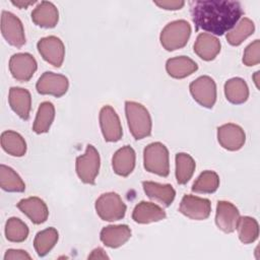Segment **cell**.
I'll list each match as a JSON object with an SVG mask.
<instances>
[{
    "mask_svg": "<svg viewBox=\"0 0 260 260\" xmlns=\"http://www.w3.org/2000/svg\"><path fill=\"white\" fill-rule=\"evenodd\" d=\"M136 161V154L130 145H125L118 149L112 158V167L114 172L122 177L129 176L134 168Z\"/></svg>",
    "mask_w": 260,
    "mask_h": 260,
    "instance_id": "cell-22",
    "label": "cell"
},
{
    "mask_svg": "<svg viewBox=\"0 0 260 260\" xmlns=\"http://www.w3.org/2000/svg\"><path fill=\"white\" fill-rule=\"evenodd\" d=\"M0 187L7 192H23L25 184L20 176L10 167L0 166Z\"/></svg>",
    "mask_w": 260,
    "mask_h": 260,
    "instance_id": "cell-29",
    "label": "cell"
},
{
    "mask_svg": "<svg viewBox=\"0 0 260 260\" xmlns=\"http://www.w3.org/2000/svg\"><path fill=\"white\" fill-rule=\"evenodd\" d=\"M166 216V211L160 206L147 201L139 202L132 212V219L135 222L142 224L162 220Z\"/></svg>",
    "mask_w": 260,
    "mask_h": 260,
    "instance_id": "cell-19",
    "label": "cell"
},
{
    "mask_svg": "<svg viewBox=\"0 0 260 260\" xmlns=\"http://www.w3.org/2000/svg\"><path fill=\"white\" fill-rule=\"evenodd\" d=\"M15 259H31L30 255L24 251V250H20V249H8L5 252L4 255V260H15Z\"/></svg>",
    "mask_w": 260,
    "mask_h": 260,
    "instance_id": "cell-36",
    "label": "cell"
},
{
    "mask_svg": "<svg viewBox=\"0 0 260 260\" xmlns=\"http://www.w3.org/2000/svg\"><path fill=\"white\" fill-rule=\"evenodd\" d=\"M197 63L187 56L174 57L169 59L166 63V70L168 74L176 79L185 78L197 71Z\"/></svg>",
    "mask_w": 260,
    "mask_h": 260,
    "instance_id": "cell-24",
    "label": "cell"
},
{
    "mask_svg": "<svg viewBox=\"0 0 260 260\" xmlns=\"http://www.w3.org/2000/svg\"><path fill=\"white\" fill-rule=\"evenodd\" d=\"M142 187L148 198L158 202L165 207L170 206L176 197V191L170 184L144 181L142 182Z\"/></svg>",
    "mask_w": 260,
    "mask_h": 260,
    "instance_id": "cell-20",
    "label": "cell"
},
{
    "mask_svg": "<svg viewBox=\"0 0 260 260\" xmlns=\"http://www.w3.org/2000/svg\"><path fill=\"white\" fill-rule=\"evenodd\" d=\"M27 225L18 217H10L5 224V237L9 242L21 243L28 236Z\"/></svg>",
    "mask_w": 260,
    "mask_h": 260,
    "instance_id": "cell-34",
    "label": "cell"
},
{
    "mask_svg": "<svg viewBox=\"0 0 260 260\" xmlns=\"http://www.w3.org/2000/svg\"><path fill=\"white\" fill-rule=\"evenodd\" d=\"M59 239L58 231L54 228H48L39 232L34 240V247L40 257L46 256L57 244Z\"/></svg>",
    "mask_w": 260,
    "mask_h": 260,
    "instance_id": "cell-28",
    "label": "cell"
},
{
    "mask_svg": "<svg viewBox=\"0 0 260 260\" xmlns=\"http://www.w3.org/2000/svg\"><path fill=\"white\" fill-rule=\"evenodd\" d=\"M11 3L14 6H17L18 8H26L29 5H32L36 3V1H11Z\"/></svg>",
    "mask_w": 260,
    "mask_h": 260,
    "instance_id": "cell-39",
    "label": "cell"
},
{
    "mask_svg": "<svg viewBox=\"0 0 260 260\" xmlns=\"http://www.w3.org/2000/svg\"><path fill=\"white\" fill-rule=\"evenodd\" d=\"M258 76H259V71L255 72V74H254V76H253V79H254V82H255V84H256V87H257V88H259V84H258L259 79H258Z\"/></svg>",
    "mask_w": 260,
    "mask_h": 260,
    "instance_id": "cell-40",
    "label": "cell"
},
{
    "mask_svg": "<svg viewBox=\"0 0 260 260\" xmlns=\"http://www.w3.org/2000/svg\"><path fill=\"white\" fill-rule=\"evenodd\" d=\"M179 211L194 220L206 219L211 212V203L206 198L186 194L183 196Z\"/></svg>",
    "mask_w": 260,
    "mask_h": 260,
    "instance_id": "cell-13",
    "label": "cell"
},
{
    "mask_svg": "<svg viewBox=\"0 0 260 260\" xmlns=\"http://www.w3.org/2000/svg\"><path fill=\"white\" fill-rule=\"evenodd\" d=\"M191 36V26L187 20L179 19L168 23L161 30L159 41L167 51L182 49Z\"/></svg>",
    "mask_w": 260,
    "mask_h": 260,
    "instance_id": "cell-4",
    "label": "cell"
},
{
    "mask_svg": "<svg viewBox=\"0 0 260 260\" xmlns=\"http://www.w3.org/2000/svg\"><path fill=\"white\" fill-rule=\"evenodd\" d=\"M125 113L129 130L136 140L143 139L151 134V117L143 105L127 101L125 103Z\"/></svg>",
    "mask_w": 260,
    "mask_h": 260,
    "instance_id": "cell-2",
    "label": "cell"
},
{
    "mask_svg": "<svg viewBox=\"0 0 260 260\" xmlns=\"http://www.w3.org/2000/svg\"><path fill=\"white\" fill-rule=\"evenodd\" d=\"M144 169L160 177H168L170 174L169 150L161 142H152L143 150Z\"/></svg>",
    "mask_w": 260,
    "mask_h": 260,
    "instance_id": "cell-3",
    "label": "cell"
},
{
    "mask_svg": "<svg viewBox=\"0 0 260 260\" xmlns=\"http://www.w3.org/2000/svg\"><path fill=\"white\" fill-rule=\"evenodd\" d=\"M217 140L224 149L236 151L244 146L246 134L239 125L228 123L217 128Z\"/></svg>",
    "mask_w": 260,
    "mask_h": 260,
    "instance_id": "cell-14",
    "label": "cell"
},
{
    "mask_svg": "<svg viewBox=\"0 0 260 260\" xmlns=\"http://www.w3.org/2000/svg\"><path fill=\"white\" fill-rule=\"evenodd\" d=\"M194 52L202 60L211 61L220 52V42L210 34H199L194 43Z\"/></svg>",
    "mask_w": 260,
    "mask_h": 260,
    "instance_id": "cell-23",
    "label": "cell"
},
{
    "mask_svg": "<svg viewBox=\"0 0 260 260\" xmlns=\"http://www.w3.org/2000/svg\"><path fill=\"white\" fill-rule=\"evenodd\" d=\"M260 62V41L255 40L244 51L243 63L246 66H255Z\"/></svg>",
    "mask_w": 260,
    "mask_h": 260,
    "instance_id": "cell-35",
    "label": "cell"
},
{
    "mask_svg": "<svg viewBox=\"0 0 260 260\" xmlns=\"http://www.w3.org/2000/svg\"><path fill=\"white\" fill-rule=\"evenodd\" d=\"M224 94L230 103L234 105H241L248 100L249 88L244 79L240 77H234L225 81Z\"/></svg>",
    "mask_w": 260,
    "mask_h": 260,
    "instance_id": "cell-25",
    "label": "cell"
},
{
    "mask_svg": "<svg viewBox=\"0 0 260 260\" xmlns=\"http://www.w3.org/2000/svg\"><path fill=\"white\" fill-rule=\"evenodd\" d=\"M237 230L239 239L243 244H251L258 239L259 225L257 220L251 216L240 217Z\"/></svg>",
    "mask_w": 260,
    "mask_h": 260,
    "instance_id": "cell-33",
    "label": "cell"
},
{
    "mask_svg": "<svg viewBox=\"0 0 260 260\" xmlns=\"http://www.w3.org/2000/svg\"><path fill=\"white\" fill-rule=\"evenodd\" d=\"M37 48L45 61L54 67H61L65 57V47L58 37L49 36L42 38L38 42Z\"/></svg>",
    "mask_w": 260,
    "mask_h": 260,
    "instance_id": "cell-9",
    "label": "cell"
},
{
    "mask_svg": "<svg viewBox=\"0 0 260 260\" xmlns=\"http://www.w3.org/2000/svg\"><path fill=\"white\" fill-rule=\"evenodd\" d=\"M153 3L159 8L166 10H178L185 5L184 1H155Z\"/></svg>",
    "mask_w": 260,
    "mask_h": 260,
    "instance_id": "cell-37",
    "label": "cell"
},
{
    "mask_svg": "<svg viewBox=\"0 0 260 260\" xmlns=\"http://www.w3.org/2000/svg\"><path fill=\"white\" fill-rule=\"evenodd\" d=\"M31 20L41 27H55L59 20L58 9L52 2L42 1L31 11Z\"/></svg>",
    "mask_w": 260,
    "mask_h": 260,
    "instance_id": "cell-18",
    "label": "cell"
},
{
    "mask_svg": "<svg viewBox=\"0 0 260 260\" xmlns=\"http://www.w3.org/2000/svg\"><path fill=\"white\" fill-rule=\"evenodd\" d=\"M37 68V61L29 53H16L10 57V73L14 79L20 82L28 81L32 77Z\"/></svg>",
    "mask_w": 260,
    "mask_h": 260,
    "instance_id": "cell-11",
    "label": "cell"
},
{
    "mask_svg": "<svg viewBox=\"0 0 260 260\" xmlns=\"http://www.w3.org/2000/svg\"><path fill=\"white\" fill-rule=\"evenodd\" d=\"M95 211L101 219L106 221L120 220L125 216L126 204L118 193L108 192L102 194L95 201Z\"/></svg>",
    "mask_w": 260,
    "mask_h": 260,
    "instance_id": "cell-5",
    "label": "cell"
},
{
    "mask_svg": "<svg viewBox=\"0 0 260 260\" xmlns=\"http://www.w3.org/2000/svg\"><path fill=\"white\" fill-rule=\"evenodd\" d=\"M55 118V107L51 102H43L37 112V116L32 125V130L37 134L49 131Z\"/></svg>",
    "mask_w": 260,
    "mask_h": 260,
    "instance_id": "cell-27",
    "label": "cell"
},
{
    "mask_svg": "<svg viewBox=\"0 0 260 260\" xmlns=\"http://www.w3.org/2000/svg\"><path fill=\"white\" fill-rule=\"evenodd\" d=\"M240 217V211L232 202L223 200L217 202L215 223L220 231L225 234L235 232Z\"/></svg>",
    "mask_w": 260,
    "mask_h": 260,
    "instance_id": "cell-15",
    "label": "cell"
},
{
    "mask_svg": "<svg viewBox=\"0 0 260 260\" xmlns=\"http://www.w3.org/2000/svg\"><path fill=\"white\" fill-rule=\"evenodd\" d=\"M1 32L6 42L13 47L21 48L25 44L22 22L9 11L3 10L1 13Z\"/></svg>",
    "mask_w": 260,
    "mask_h": 260,
    "instance_id": "cell-8",
    "label": "cell"
},
{
    "mask_svg": "<svg viewBox=\"0 0 260 260\" xmlns=\"http://www.w3.org/2000/svg\"><path fill=\"white\" fill-rule=\"evenodd\" d=\"M193 99L202 107L211 109L216 102V84L207 75H203L192 81L189 85Z\"/></svg>",
    "mask_w": 260,
    "mask_h": 260,
    "instance_id": "cell-7",
    "label": "cell"
},
{
    "mask_svg": "<svg viewBox=\"0 0 260 260\" xmlns=\"http://www.w3.org/2000/svg\"><path fill=\"white\" fill-rule=\"evenodd\" d=\"M196 168L193 157L185 152L176 154V179L178 184L185 185L193 176Z\"/></svg>",
    "mask_w": 260,
    "mask_h": 260,
    "instance_id": "cell-30",
    "label": "cell"
},
{
    "mask_svg": "<svg viewBox=\"0 0 260 260\" xmlns=\"http://www.w3.org/2000/svg\"><path fill=\"white\" fill-rule=\"evenodd\" d=\"M101 158L99 151L91 144L86 146L84 154L76 157L75 170L78 178L85 184L93 185L99 174Z\"/></svg>",
    "mask_w": 260,
    "mask_h": 260,
    "instance_id": "cell-6",
    "label": "cell"
},
{
    "mask_svg": "<svg viewBox=\"0 0 260 260\" xmlns=\"http://www.w3.org/2000/svg\"><path fill=\"white\" fill-rule=\"evenodd\" d=\"M68 87L69 81L65 75L51 71L44 72L36 84V89L40 94H50L56 98L64 95Z\"/></svg>",
    "mask_w": 260,
    "mask_h": 260,
    "instance_id": "cell-10",
    "label": "cell"
},
{
    "mask_svg": "<svg viewBox=\"0 0 260 260\" xmlns=\"http://www.w3.org/2000/svg\"><path fill=\"white\" fill-rule=\"evenodd\" d=\"M131 237V230L127 224L107 225L102 229L100 239L109 248H119Z\"/></svg>",
    "mask_w": 260,
    "mask_h": 260,
    "instance_id": "cell-21",
    "label": "cell"
},
{
    "mask_svg": "<svg viewBox=\"0 0 260 260\" xmlns=\"http://www.w3.org/2000/svg\"><path fill=\"white\" fill-rule=\"evenodd\" d=\"M254 30H255L254 22L250 18L244 17L237 23V25L235 26V28L233 30H230L226 34L225 38L230 45L239 46L248 37L253 35Z\"/></svg>",
    "mask_w": 260,
    "mask_h": 260,
    "instance_id": "cell-31",
    "label": "cell"
},
{
    "mask_svg": "<svg viewBox=\"0 0 260 260\" xmlns=\"http://www.w3.org/2000/svg\"><path fill=\"white\" fill-rule=\"evenodd\" d=\"M88 259H109V256L106 254L104 249L95 248L88 255Z\"/></svg>",
    "mask_w": 260,
    "mask_h": 260,
    "instance_id": "cell-38",
    "label": "cell"
},
{
    "mask_svg": "<svg viewBox=\"0 0 260 260\" xmlns=\"http://www.w3.org/2000/svg\"><path fill=\"white\" fill-rule=\"evenodd\" d=\"M17 208L35 224H41L45 222L49 216L47 204L44 200L36 196L21 199L17 203Z\"/></svg>",
    "mask_w": 260,
    "mask_h": 260,
    "instance_id": "cell-16",
    "label": "cell"
},
{
    "mask_svg": "<svg viewBox=\"0 0 260 260\" xmlns=\"http://www.w3.org/2000/svg\"><path fill=\"white\" fill-rule=\"evenodd\" d=\"M219 187V177L213 171H204L196 179L192 186V191L200 194L214 193Z\"/></svg>",
    "mask_w": 260,
    "mask_h": 260,
    "instance_id": "cell-32",
    "label": "cell"
},
{
    "mask_svg": "<svg viewBox=\"0 0 260 260\" xmlns=\"http://www.w3.org/2000/svg\"><path fill=\"white\" fill-rule=\"evenodd\" d=\"M100 126L108 142H117L122 138L123 130L120 118L111 106H104L100 111Z\"/></svg>",
    "mask_w": 260,
    "mask_h": 260,
    "instance_id": "cell-12",
    "label": "cell"
},
{
    "mask_svg": "<svg viewBox=\"0 0 260 260\" xmlns=\"http://www.w3.org/2000/svg\"><path fill=\"white\" fill-rule=\"evenodd\" d=\"M190 12L195 29L222 36L239 21L244 11L240 2L231 0L191 1Z\"/></svg>",
    "mask_w": 260,
    "mask_h": 260,
    "instance_id": "cell-1",
    "label": "cell"
},
{
    "mask_svg": "<svg viewBox=\"0 0 260 260\" xmlns=\"http://www.w3.org/2000/svg\"><path fill=\"white\" fill-rule=\"evenodd\" d=\"M8 103L12 111L22 120L29 118L31 109V96L27 89L13 86L9 89Z\"/></svg>",
    "mask_w": 260,
    "mask_h": 260,
    "instance_id": "cell-17",
    "label": "cell"
},
{
    "mask_svg": "<svg viewBox=\"0 0 260 260\" xmlns=\"http://www.w3.org/2000/svg\"><path fill=\"white\" fill-rule=\"evenodd\" d=\"M1 146L5 152L12 156H23L26 152V142L17 132L6 130L1 134Z\"/></svg>",
    "mask_w": 260,
    "mask_h": 260,
    "instance_id": "cell-26",
    "label": "cell"
}]
</instances>
